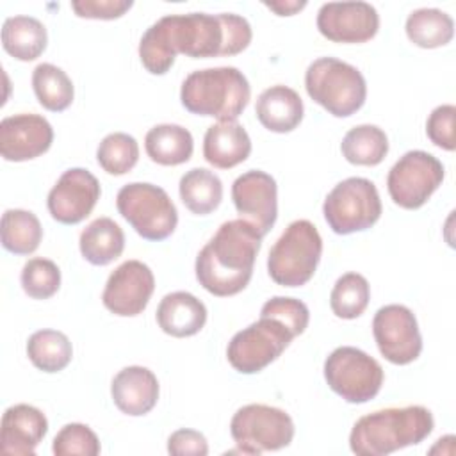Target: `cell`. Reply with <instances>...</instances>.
Here are the masks:
<instances>
[{"label":"cell","mask_w":456,"mask_h":456,"mask_svg":"<svg viewBox=\"0 0 456 456\" xmlns=\"http://www.w3.org/2000/svg\"><path fill=\"white\" fill-rule=\"evenodd\" d=\"M251 87L246 75L233 66L196 69L185 77L180 102L198 116L219 121L237 119L249 103Z\"/></svg>","instance_id":"cell-4"},{"label":"cell","mask_w":456,"mask_h":456,"mask_svg":"<svg viewBox=\"0 0 456 456\" xmlns=\"http://www.w3.org/2000/svg\"><path fill=\"white\" fill-rule=\"evenodd\" d=\"M454 118H456V107L452 103L438 105L436 109L431 110L426 121V134L435 146L447 151H454L456 148Z\"/></svg>","instance_id":"cell-38"},{"label":"cell","mask_w":456,"mask_h":456,"mask_svg":"<svg viewBox=\"0 0 456 456\" xmlns=\"http://www.w3.org/2000/svg\"><path fill=\"white\" fill-rule=\"evenodd\" d=\"M262 315H273L280 321H283L289 328H292V331L296 335H301L310 321V312L308 306L296 299V297H283V296H274L271 299H267L262 305L260 310Z\"/></svg>","instance_id":"cell-37"},{"label":"cell","mask_w":456,"mask_h":456,"mask_svg":"<svg viewBox=\"0 0 456 456\" xmlns=\"http://www.w3.org/2000/svg\"><path fill=\"white\" fill-rule=\"evenodd\" d=\"M27 356L36 369L43 372H59L69 365L73 346L62 331L39 330L27 340Z\"/></svg>","instance_id":"cell-31"},{"label":"cell","mask_w":456,"mask_h":456,"mask_svg":"<svg viewBox=\"0 0 456 456\" xmlns=\"http://www.w3.org/2000/svg\"><path fill=\"white\" fill-rule=\"evenodd\" d=\"M100 167L114 176L130 173L139 160L137 141L125 132H112L102 139L96 150Z\"/></svg>","instance_id":"cell-34"},{"label":"cell","mask_w":456,"mask_h":456,"mask_svg":"<svg viewBox=\"0 0 456 456\" xmlns=\"http://www.w3.org/2000/svg\"><path fill=\"white\" fill-rule=\"evenodd\" d=\"M256 119L264 128L287 134L299 126L305 114L301 96L289 86H271L260 93L255 105Z\"/></svg>","instance_id":"cell-23"},{"label":"cell","mask_w":456,"mask_h":456,"mask_svg":"<svg viewBox=\"0 0 456 456\" xmlns=\"http://www.w3.org/2000/svg\"><path fill=\"white\" fill-rule=\"evenodd\" d=\"M372 335L381 356L394 365H408L422 351L417 317L404 305L381 306L372 319Z\"/></svg>","instance_id":"cell-13"},{"label":"cell","mask_w":456,"mask_h":456,"mask_svg":"<svg viewBox=\"0 0 456 456\" xmlns=\"http://www.w3.org/2000/svg\"><path fill=\"white\" fill-rule=\"evenodd\" d=\"M53 128L39 114H14L0 123V153L9 162L32 160L50 150Z\"/></svg>","instance_id":"cell-18"},{"label":"cell","mask_w":456,"mask_h":456,"mask_svg":"<svg viewBox=\"0 0 456 456\" xmlns=\"http://www.w3.org/2000/svg\"><path fill=\"white\" fill-rule=\"evenodd\" d=\"M155 290V276L141 260H126L118 265L103 289V306L119 317H135L148 306Z\"/></svg>","instance_id":"cell-14"},{"label":"cell","mask_w":456,"mask_h":456,"mask_svg":"<svg viewBox=\"0 0 456 456\" xmlns=\"http://www.w3.org/2000/svg\"><path fill=\"white\" fill-rule=\"evenodd\" d=\"M52 451L55 456H96L100 454V440L89 426L71 422L59 429Z\"/></svg>","instance_id":"cell-36"},{"label":"cell","mask_w":456,"mask_h":456,"mask_svg":"<svg viewBox=\"0 0 456 456\" xmlns=\"http://www.w3.org/2000/svg\"><path fill=\"white\" fill-rule=\"evenodd\" d=\"M159 390L157 376L142 365L121 369L110 383V395L116 408L130 417L150 413L159 401Z\"/></svg>","instance_id":"cell-20"},{"label":"cell","mask_w":456,"mask_h":456,"mask_svg":"<svg viewBox=\"0 0 456 456\" xmlns=\"http://www.w3.org/2000/svg\"><path fill=\"white\" fill-rule=\"evenodd\" d=\"M322 239L308 219L292 221L273 244L267 256V273L281 287L308 283L321 262Z\"/></svg>","instance_id":"cell-6"},{"label":"cell","mask_w":456,"mask_h":456,"mask_svg":"<svg viewBox=\"0 0 456 456\" xmlns=\"http://www.w3.org/2000/svg\"><path fill=\"white\" fill-rule=\"evenodd\" d=\"M324 379L346 403L363 404L379 394L385 374L379 362L365 351L340 346L324 362Z\"/></svg>","instance_id":"cell-10"},{"label":"cell","mask_w":456,"mask_h":456,"mask_svg":"<svg viewBox=\"0 0 456 456\" xmlns=\"http://www.w3.org/2000/svg\"><path fill=\"white\" fill-rule=\"evenodd\" d=\"M251 25L233 12L167 14L157 20L139 41V59L151 75H166L178 53L191 59L230 57L251 43Z\"/></svg>","instance_id":"cell-1"},{"label":"cell","mask_w":456,"mask_h":456,"mask_svg":"<svg viewBox=\"0 0 456 456\" xmlns=\"http://www.w3.org/2000/svg\"><path fill=\"white\" fill-rule=\"evenodd\" d=\"M230 435L239 452L262 454L290 445L294 438V420L281 408L251 403L233 413Z\"/></svg>","instance_id":"cell-11"},{"label":"cell","mask_w":456,"mask_h":456,"mask_svg":"<svg viewBox=\"0 0 456 456\" xmlns=\"http://www.w3.org/2000/svg\"><path fill=\"white\" fill-rule=\"evenodd\" d=\"M262 239L264 235L244 219L223 223L196 256L200 285L217 297L242 292L253 276Z\"/></svg>","instance_id":"cell-2"},{"label":"cell","mask_w":456,"mask_h":456,"mask_svg":"<svg viewBox=\"0 0 456 456\" xmlns=\"http://www.w3.org/2000/svg\"><path fill=\"white\" fill-rule=\"evenodd\" d=\"M116 207L121 217L146 240H164L178 224V212L167 192L148 182L123 185L116 196Z\"/></svg>","instance_id":"cell-7"},{"label":"cell","mask_w":456,"mask_h":456,"mask_svg":"<svg viewBox=\"0 0 456 456\" xmlns=\"http://www.w3.org/2000/svg\"><path fill=\"white\" fill-rule=\"evenodd\" d=\"M445 176L444 164L422 150L406 151L390 167L387 189L395 205L406 210L420 208L442 185Z\"/></svg>","instance_id":"cell-12"},{"label":"cell","mask_w":456,"mask_h":456,"mask_svg":"<svg viewBox=\"0 0 456 456\" xmlns=\"http://www.w3.org/2000/svg\"><path fill=\"white\" fill-rule=\"evenodd\" d=\"M207 322V306L191 292L166 294L157 306V324L171 337L185 338L200 333Z\"/></svg>","instance_id":"cell-22"},{"label":"cell","mask_w":456,"mask_h":456,"mask_svg":"<svg viewBox=\"0 0 456 456\" xmlns=\"http://www.w3.org/2000/svg\"><path fill=\"white\" fill-rule=\"evenodd\" d=\"M167 452L173 456H207L208 444L200 431L182 428L169 435Z\"/></svg>","instance_id":"cell-40"},{"label":"cell","mask_w":456,"mask_h":456,"mask_svg":"<svg viewBox=\"0 0 456 456\" xmlns=\"http://www.w3.org/2000/svg\"><path fill=\"white\" fill-rule=\"evenodd\" d=\"M100 194V182L91 171L71 167L59 176L48 192L46 207L57 223L78 224L93 212Z\"/></svg>","instance_id":"cell-15"},{"label":"cell","mask_w":456,"mask_h":456,"mask_svg":"<svg viewBox=\"0 0 456 456\" xmlns=\"http://www.w3.org/2000/svg\"><path fill=\"white\" fill-rule=\"evenodd\" d=\"M251 153V139L237 119L210 125L203 137V157L217 169H232Z\"/></svg>","instance_id":"cell-21"},{"label":"cell","mask_w":456,"mask_h":456,"mask_svg":"<svg viewBox=\"0 0 456 456\" xmlns=\"http://www.w3.org/2000/svg\"><path fill=\"white\" fill-rule=\"evenodd\" d=\"M297 335L283 321L262 315L237 331L226 347L230 365L240 374H256L278 360Z\"/></svg>","instance_id":"cell-8"},{"label":"cell","mask_w":456,"mask_h":456,"mask_svg":"<svg viewBox=\"0 0 456 456\" xmlns=\"http://www.w3.org/2000/svg\"><path fill=\"white\" fill-rule=\"evenodd\" d=\"M340 151L349 164L378 166L388 153V137L376 125H358L344 135Z\"/></svg>","instance_id":"cell-30"},{"label":"cell","mask_w":456,"mask_h":456,"mask_svg":"<svg viewBox=\"0 0 456 456\" xmlns=\"http://www.w3.org/2000/svg\"><path fill=\"white\" fill-rule=\"evenodd\" d=\"M317 30L333 43H365L379 30V14L367 2H328L317 12Z\"/></svg>","instance_id":"cell-17"},{"label":"cell","mask_w":456,"mask_h":456,"mask_svg":"<svg viewBox=\"0 0 456 456\" xmlns=\"http://www.w3.org/2000/svg\"><path fill=\"white\" fill-rule=\"evenodd\" d=\"M144 150L155 164L180 166L192 157V134L173 123L155 125L144 137Z\"/></svg>","instance_id":"cell-26"},{"label":"cell","mask_w":456,"mask_h":456,"mask_svg":"<svg viewBox=\"0 0 456 456\" xmlns=\"http://www.w3.org/2000/svg\"><path fill=\"white\" fill-rule=\"evenodd\" d=\"M433 413L420 404L385 408L360 417L349 435L356 456H385L408 445H417L431 435Z\"/></svg>","instance_id":"cell-3"},{"label":"cell","mask_w":456,"mask_h":456,"mask_svg":"<svg viewBox=\"0 0 456 456\" xmlns=\"http://www.w3.org/2000/svg\"><path fill=\"white\" fill-rule=\"evenodd\" d=\"M2 246L14 255H30L39 248L43 228L37 216L23 208H7L2 214Z\"/></svg>","instance_id":"cell-29"},{"label":"cell","mask_w":456,"mask_h":456,"mask_svg":"<svg viewBox=\"0 0 456 456\" xmlns=\"http://www.w3.org/2000/svg\"><path fill=\"white\" fill-rule=\"evenodd\" d=\"M408 39L420 48H440L454 36L452 18L440 9L422 7L408 14L404 25Z\"/></svg>","instance_id":"cell-28"},{"label":"cell","mask_w":456,"mask_h":456,"mask_svg":"<svg viewBox=\"0 0 456 456\" xmlns=\"http://www.w3.org/2000/svg\"><path fill=\"white\" fill-rule=\"evenodd\" d=\"M182 203L196 216L214 212L223 200L221 178L205 167L189 169L178 183Z\"/></svg>","instance_id":"cell-27"},{"label":"cell","mask_w":456,"mask_h":456,"mask_svg":"<svg viewBox=\"0 0 456 456\" xmlns=\"http://www.w3.org/2000/svg\"><path fill=\"white\" fill-rule=\"evenodd\" d=\"M48 433L45 413L32 404L9 406L0 424V451L11 456H34L36 447Z\"/></svg>","instance_id":"cell-19"},{"label":"cell","mask_w":456,"mask_h":456,"mask_svg":"<svg viewBox=\"0 0 456 456\" xmlns=\"http://www.w3.org/2000/svg\"><path fill=\"white\" fill-rule=\"evenodd\" d=\"M381 200L376 185L362 176H349L338 182L322 203L328 226L337 235L363 232L378 223Z\"/></svg>","instance_id":"cell-9"},{"label":"cell","mask_w":456,"mask_h":456,"mask_svg":"<svg viewBox=\"0 0 456 456\" xmlns=\"http://www.w3.org/2000/svg\"><path fill=\"white\" fill-rule=\"evenodd\" d=\"M370 285L360 273L342 274L330 294L331 312L340 319H356L369 306Z\"/></svg>","instance_id":"cell-33"},{"label":"cell","mask_w":456,"mask_h":456,"mask_svg":"<svg viewBox=\"0 0 456 456\" xmlns=\"http://www.w3.org/2000/svg\"><path fill=\"white\" fill-rule=\"evenodd\" d=\"M134 5L132 0H77L71 9L78 18L87 20H116Z\"/></svg>","instance_id":"cell-39"},{"label":"cell","mask_w":456,"mask_h":456,"mask_svg":"<svg viewBox=\"0 0 456 456\" xmlns=\"http://www.w3.org/2000/svg\"><path fill=\"white\" fill-rule=\"evenodd\" d=\"M48 43L45 25L32 16H11L2 25V46L4 50L23 62L36 61Z\"/></svg>","instance_id":"cell-24"},{"label":"cell","mask_w":456,"mask_h":456,"mask_svg":"<svg viewBox=\"0 0 456 456\" xmlns=\"http://www.w3.org/2000/svg\"><path fill=\"white\" fill-rule=\"evenodd\" d=\"M267 9L276 12L278 16H292L306 7V2H264Z\"/></svg>","instance_id":"cell-41"},{"label":"cell","mask_w":456,"mask_h":456,"mask_svg":"<svg viewBox=\"0 0 456 456\" xmlns=\"http://www.w3.org/2000/svg\"><path fill=\"white\" fill-rule=\"evenodd\" d=\"M232 201L240 219L251 223L262 235L269 233L278 217L276 180L260 169H249L232 183Z\"/></svg>","instance_id":"cell-16"},{"label":"cell","mask_w":456,"mask_h":456,"mask_svg":"<svg viewBox=\"0 0 456 456\" xmlns=\"http://www.w3.org/2000/svg\"><path fill=\"white\" fill-rule=\"evenodd\" d=\"M20 280L28 297L48 299L61 287V269L53 260L36 256L25 262Z\"/></svg>","instance_id":"cell-35"},{"label":"cell","mask_w":456,"mask_h":456,"mask_svg":"<svg viewBox=\"0 0 456 456\" xmlns=\"http://www.w3.org/2000/svg\"><path fill=\"white\" fill-rule=\"evenodd\" d=\"M82 256L93 265H109L125 249V233L110 217H98L89 223L78 239Z\"/></svg>","instance_id":"cell-25"},{"label":"cell","mask_w":456,"mask_h":456,"mask_svg":"<svg viewBox=\"0 0 456 456\" xmlns=\"http://www.w3.org/2000/svg\"><path fill=\"white\" fill-rule=\"evenodd\" d=\"M32 89L37 102L52 112L66 110L75 96L71 78L64 69L50 62H41L34 68Z\"/></svg>","instance_id":"cell-32"},{"label":"cell","mask_w":456,"mask_h":456,"mask_svg":"<svg viewBox=\"0 0 456 456\" xmlns=\"http://www.w3.org/2000/svg\"><path fill=\"white\" fill-rule=\"evenodd\" d=\"M308 96L335 118L358 112L367 98V82L358 68L335 57H319L305 71Z\"/></svg>","instance_id":"cell-5"}]
</instances>
